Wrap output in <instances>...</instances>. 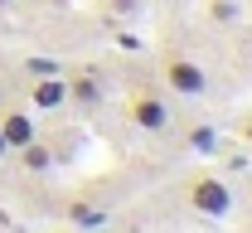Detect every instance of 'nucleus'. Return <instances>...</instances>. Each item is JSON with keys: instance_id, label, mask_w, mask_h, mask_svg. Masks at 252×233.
Returning a JSON list of instances; mask_svg holds the SVG:
<instances>
[{"instance_id": "f257e3e1", "label": "nucleus", "mask_w": 252, "mask_h": 233, "mask_svg": "<svg viewBox=\"0 0 252 233\" xmlns=\"http://www.w3.org/2000/svg\"><path fill=\"white\" fill-rule=\"evenodd\" d=\"M160 78L175 98H189V102L209 98V73L189 49H160Z\"/></svg>"}, {"instance_id": "f03ea898", "label": "nucleus", "mask_w": 252, "mask_h": 233, "mask_svg": "<svg viewBox=\"0 0 252 233\" xmlns=\"http://www.w3.org/2000/svg\"><path fill=\"white\" fill-rule=\"evenodd\" d=\"M126 122H131L136 132H146V136H165L175 127L165 93H160V88H146V83H136V88L126 93Z\"/></svg>"}, {"instance_id": "7ed1b4c3", "label": "nucleus", "mask_w": 252, "mask_h": 233, "mask_svg": "<svg viewBox=\"0 0 252 233\" xmlns=\"http://www.w3.org/2000/svg\"><path fill=\"white\" fill-rule=\"evenodd\" d=\"M185 204L194 214H204V219H228L233 214V190L223 185V175L199 170V175H189V185H185Z\"/></svg>"}, {"instance_id": "20e7f679", "label": "nucleus", "mask_w": 252, "mask_h": 233, "mask_svg": "<svg viewBox=\"0 0 252 233\" xmlns=\"http://www.w3.org/2000/svg\"><path fill=\"white\" fill-rule=\"evenodd\" d=\"M30 107H34V112H49V117L68 107V83H63V73L34 78V88H30Z\"/></svg>"}, {"instance_id": "39448f33", "label": "nucleus", "mask_w": 252, "mask_h": 233, "mask_svg": "<svg viewBox=\"0 0 252 233\" xmlns=\"http://www.w3.org/2000/svg\"><path fill=\"white\" fill-rule=\"evenodd\" d=\"M63 83H68V102H73V107H83V112H97V107L107 102L102 73H73V78H63Z\"/></svg>"}, {"instance_id": "423d86ee", "label": "nucleus", "mask_w": 252, "mask_h": 233, "mask_svg": "<svg viewBox=\"0 0 252 233\" xmlns=\"http://www.w3.org/2000/svg\"><path fill=\"white\" fill-rule=\"evenodd\" d=\"M0 136H5V151H20V146H30L39 136V127H34L30 112H5L0 117Z\"/></svg>"}, {"instance_id": "0eeeda50", "label": "nucleus", "mask_w": 252, "mask_h": 233, "mask_svg": "<svg viewBox=\"0 0 252 233\" xmlns=\"http://www.w3.org/2000/svg\"><path fill=\"white\" fill-rule=\"evenodd\" d=\"M63 219H68L73 229H102V224H107V209L97 200H68L63 204Z\"/></svg>"}, {"instance_id": "6e6552de", "label": "nucleus", "mask_w": 252, "mask_h": 233, "mask_svg": "<svg viewBox=\"0 0 252 233\" xmlns=\"http://www.w3.org/2000/svg\"><path fill=\"white\" fill-rule=\"evenodd\" d=\"M20 166H25V175H49L54 170V146L44 136H34L30 146H20Z\"/></svg>"}, {"instance_id": "1a4fd4ad", "label": "nucleus", "mask_w": 252, "mask_h": 233, "mask_svg": "<svg viewBox=\"0 0 252 233\" xmlns=\"http://www.w3.org/2000/svg\"><path fill=\"white\" fill-rule=\"evenodd\" d=\"M209 25L214 30H233V25H243V15H248V5L243 0H209Z\"/></svg>"}, {"instance_id": "9d476101", "label": "nucleus", "mask_w": 252, "mask_h": 233, "mask_svg": "<svg viewBox=\"0 0 252 233\" xmlns=\"http://www.w3.org/2000/svg\"><path fill=\"white\" fill-rule=\"evenodd\" d=\"M107 25L112 30H122V25H131V20H141V0H107Z\"/></svg>"}, {"instance_id": "9b49d317", "label": "nucleus", "mask_w": 252, "mask_h": 233, "mask_svg": "<svg viewBox=\"0 0 252 233\" xmlns=\"http://www.w3.org/2000/svg\"><path fill=\"white\" fill-rule=\"evenodd\" d=\"M189 146H194L199 156H219V151H223L219 127H209V122H204V127H189Z\"/></svg>"}, {"instance_id": "f8f14e48", "label": "nucleus", "mask_w": 252, "mask_h": 233, "mask_svg": "<svg viewBox=\"0 0 252 233\" xmlns=\"http://www.w3.org/2000/svg\"><path fill=\"white\" fill-rule=\"evenodd\" d=\"M30 73L34 78H49V73H59V59H30Z\"/></svg>"}, {"instance_id": "ddd939ff", "label": "nucleus", "mask_w": 252, "mask_h": 233, "mask_svg": "<svg viewBox=\"0 0 252 233\" xmlns=\"http://www.w3.org/2000/svg\"><path fill=\"white\" fill-rule=\"evenodd\" d=\"M238 136H243V146L252 151V117H243V122H238Z\"/></svg>"}, {"instance_id": "4468645a", "label": "nucleus", "mask_w": 252, "mask_h": 233, "mask_svg": "<svg viewBox=\"0 0 252 233\" xmlns=\"http://www.w3.org/2000/svg\"><path fill=\"white\" fill-rule=\"evenodd\" d=\"M10 5H15V0H0V10H10Z\"/></svg>"}, {"instance_id": "2eb2a0df", "label": "nucleus", "mask_w": 252, "mask_h": 233, "mask_svg": "<svg viewBox=\"0 0 252 233\" xmlns=\"http://www.w3.org/2000/svg\"><path fill=\"white\" fill-rule=\"evenodd\" d=\"M0 156H5V136H0Z\"/></svg>"}, {"instance_id": "dca6fc26", "label": "nucleus", "mask_w": 252, "mask_h": 233, "mask_svg": "<svg viewBox=\"0 0 252 233\" xmlns=\"http://www.w3.org/2000/svg\"><path fill=\"white\" fill-rule=\"evenodd\" d=\"M59 233H73V229H59Z\"/></svg>"}]
</instances>
